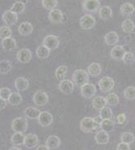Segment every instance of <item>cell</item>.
I'll return each mask as SVG.
<instances>
[{
	"instance_id": "obj_1",
	"label": "cell",
	"mask_w": 135,
	"mask_h": 150,
	"mask_svg": "<svg viewBox=\"0 0 135 150\" xmlns=\"http://www.w3.org/2000/svg\"><path fill=\"white\" fill-rule=\"evenodd\" d=\"M89 74L84 69H76L72 75V82L77 86H82L88 83Z\"/></svg>"
},
{
	"instance_id": "obj_2",
	"label": "cell",
	"mask_w": 135,
	"mask_h": 150,
	"mask_svg": "<svg viewBox=\"0 0 135 150\" xmlns=\"http://www.w3.org/2000/svg\"><path fill=\"white\" fill-rule=\"evenodd\" d=\"M98 86H99V89L101 92H103V93L110 92L114 89V79L109 76L102 77L98 82Z\"/></svg>"
},
{
	"instance_id": "obj_3",
	"label": "cell",
	"mask_w": 135,
	"mask_h": 150,
	"mask_svg": "<svg viewBox=\"0 0 135 150\" xmlns=\"http://www.w3.org/2000/svg\"><path fill=\"white\" fill-rule=\"evenodd\" d=\"M12 130L15 132H22L24 133L28 128V121L24 117H17L14 119L12 125Z\"/></svg>"
},
{
	"instance_id": "obj_4",
	"label": "cell",
	"mask_w": 135,
	"mask_h": 150,
	"mask_svg": "<svg viewBox=\"0 0 135 150\" xmlns=\"http://www.w3.org/2000/svg\"><path fill=\"white\" fill-rule=\"evenodd\" d=\"M79 24L82 30H91L96 25V19L92 14H84L80 19Z\"/></svg>"
},
{
	"instance_id": "obj_5",
	"label": "cell",
	"mask_w": 135,
	"mask_h": 150,
	"mask_svg": "<svg viewBox=\"0 0 135 150\" xmlns=\"http://www.w3.org/2000/svg\"><path fill=\"white\" fill-rule=\"evenodd\" d=\"M43 44L45 47H47L50 51L51 50H55L56 48L60 46V40L59 38L54 35H46L44 40H43Z\"/></svg>"
},
{
	"instance_id": "obj_6",
	"label": "cell",
	"mask_w": 135,
	"mask_h": 150,
	"mask_svg": "<svg viewBox=\"0 0 135 150\" xmlns=\"http://www.w3.org/2000/svg\"><path fill=\"white\" fill-rule=\"evenodd\" d=\"M81 94L86 99H92L97 94V88L93 83H87L81 86Z\"/></svg>"
},
{
	"instance_id": "obj_7",
	"label": "cell",
	"mask_w": 135,
	"mask_h": 150,
	"mask_svg": "<svg viewBox=\"0 0 135 150\" xmlns=\"http://www.w3.org/2000/svg\"><path fill=\"white\" fill-rule=\"evenodd\" d=\"M82 8L87 13H96L100 8V2L97 0H84L82 2Z\"/></svg>"
},
{
	"instance_id": "obj_8",
	"label": "cell",
	"mask_w": 135,
	"mask_h": 150,
	"mask_svg": "<svg viewBox=\"0 0 135 150\" xmlns=\"http://www.w3.org/2000/svg\"><path fill=\"white\" fill-rule=\"evenodd\" d=\"M49 100V97L48 95L43 90H38L34 93L33 96V101L34 103L38 105V106H43L45 105L48 103Z\"/></svg>"
},
{
	"instance_id": "obj_9",
	"label": "cell",
	"mask_w": 135,
	"mask_h": 150,
	"mask_svg": "<svg viewBox=\"0 0 135 150\" xmlns=\"http://www.w3.org/2000/svg\"><path fill=\"white\" fill-rule=\"evenodd\" d=\"M81 130L84 132H93L94 129V122L92 117H84L80 122Z\"/></svg>"
},
{
	"instance_id": "obj_10",
	"label": "cell",
	"mask_w": 135,
	"mask_h": 150,
	"mask_svg": "<svg viewBox=\"0 0 135 150\" xmlns=\"http://www.w3.org/2000/svg\"><path fill=\"white\" fill-rule=\"evenodd\" d=\"M38 122L39 124L43 127H49L53 122V116L48 111H41L38 117Z\"/></svg>"
},
{
	"instance_id": "obj_11",
	"label": "cell",
	"mask_w": 135,
	"mask_h": 150,
	"mask_svg": "<svg viewBox=\"0 0 135 150\" xmlns=\"http://www.w3.org/2000/svg\"><path fill=\"white\" fill-rule=\"evenodd\" d=\"M32 58V53L30 52V50H29L27 48H22L20 50L18 51L17 52V59L18 61L20 62L21 63H28L29 62Z\"/></svg>"
},
{
	"instance_id": "obj_12",
	"label": "cell",
	"mask_w": 135,
	"mask_h": 150,
	"mask_svg": "<svg viewBox=\"0 0 135 150\" xmlns=\"http://www.w3.org/2000/svg\"><path fill=\"white\" fill-rule=\"evenodd\" d=\"M59 89L63 94L70 95L74 90V83L69 79H63L59 83Z\"/></svg>"
},
{
	"instance_id": "obj_13",
	"label": "cell",
	"mask_w": 135,
	"mask_h": 150,
	"mask_svg": "<svg viewBox=\"0 0 135 150\" xmlns=\"http://www.w3.org/2000/svg\"><path fill=\"white\" fill-rule=\"evenodd\" d=\"M2 18L7 26H12L15 25L18 21V14L10 10H7L3 13Z\"/></svg>"
},
{
	"instance_id": "obj_14",
	"label": "cell",
	"mask_w": 135,
	"mask_h": 150,
	"mask_svg": "<svg viewBox=\"0 0 135 150\" xmlns=\"http://www.w3.org/2000/svg\"><path fill=\"white\" fill-rule=\"evenodd\" d=\"M39 143V137L36 134L33 133H29L24 136V145L27 148V149H33L34 147H36Z\"/></svg>"
},
{
	"instance_id": "obj_15",
	"label": "cell",
	"mask_w": 135,
	"mask_h": 150,
	"mask_svg": "<svg viewBox=\"0 0 135 150\" xmlns=\"http://www.w3.org/2000/svg\"><path fill=\"white\" fill-rule=\"evenodd\" d=\"M49 20L51 23H54V24H59L61 23V21H63V17H64V14L61 12L60 9L58 8H53L50 11L49 13Z\"/></svg>"
},
{
	"instance_id": "obj_16",
	"label": "cell",
	"mask_w": 135,
	"mask_h": 150,
	"mask_svg": "<svg viewBox=\"0 0 135 150\" xmlns=\"http://www.w3.org/2000/svg\"><path fill=\"white\" fill-rule=\"evenodd\" d=\"M125 52H126V51L122 46L115 45V46H113V47L112 48L110 55H111L112 58H113L115 60H122V58Z\"/></svg>"
},
{
	"instance_id": "obj_17",
	"label": "cell",
	"mask_w": 135,
	"mask_h": 150,
	"mask_svg": "<svg viewBox=\"0 0 135 150\" xmlns=\"http://www.w3.org/2000/svg\"><path fill=\"white\" fill-rule=\"evenodd\" d=\"M95 141L97 144H101V145L107 144L109 141L108 132L103 131V130H99L98 132H97V133L95 135Z\"/></svg>"
},
{
	"instance_id": "obj_18",
	"label": "cell",
	"mask_w": 135,
	"mask_h": 150,
	"mask_svg": "<svg viewBox=\"0 0 135 150\" xmlns=\"http://www.w3.org/2000/svg\"><path fill=\"white\" fill-rule=\"evenodd\" d=\"M29 80L24 77H19L14 81L15 89L18 91H25L29 88Z\"/></svg>"
},
{
	"instance_id": "obj_19",
	"label": "cell",
	"mask_w": 135,
	"mask_h": 150,
	"mask_svg": "<svg viewBox=\"0 0 135 150\" xmlns=\"http://www.w3.org/2000/svg\"><path fill=\"white\" fill-rule=\"evenodd\" d=\"M2 47L5 52H11L17 47V43L16 41L12 37H8L6 39H3L2 41Z\"/></svg>"
},
{
	"instance_id": "obj_20",
	"label": "cell",
	"mask_w": 135,
	"mask_h": 150,
	"mask_svg": "<svg viewBox=\"0 0 135 150\" xmlns=\"http://www.w3.org/2000/svg\"><path fill=\"white\" fill-rule=\"evenodd\" d=\"M104 41H105V43L108 46H115L119 41V36L118 33L115 31H109L105 35Z\"/></svg>"
},
{
	"instance_id": "obj_21",
	"label": "cell",
	"mask_w": 135,
	"mask_h": 150,
	"mask_svg": "<svg viewBox=\"0 0 135 150\" xmlns=\"http://www.w3.org/2000/svg\"><path fill=\"white\" fill-rule=\"evenodd\" d=\"M34 30L33 25L29 22H22L19 25V32L22 35H30Z\"/></svg>"
},
{
	"instance_id": "obj_22",
	"label": "cell",
	"mask_w": 135,
	"mask_h": 150,
	"mask_svg": "<svg viewBox=\"0 0 135 150\" xmlns=\"http://www.w3.org/2000/svg\"><path fill=\"white\" fill-rule=\"evenodd\" d=\"M98 14H99L100 19L103 21H108L109 19H111L113 16V10L110 6L105 5V6L100 7L98 10Z\"/></svg>"
},
{
	"instance_id": "obj_23",
	"label": "cell",
	"mask_w": 135,
	"mask_h": 150,
	"mask_svg": "<svg viewBox=\"0 0 135 150\" xmlns=\"http://www.w3.org/2000/svg\"><path fill=\"white\" fill-rule=\"evenodd\" d=\"M61 139L57 136H50L46 140L45 145L47 146L49 149H56L61 146Z\"/></svg>"
},
{
	"instance_id": "obj_24",
	"label": "cell",
	"mask_w": 135,
	"mask_h": 150,
	"mask_svg": "<svg viewBox=\"0 0 135 150\" xmlns=\"http://www.w3.org/2000/svg\"><path fill=\"white\" fill-rule=\"evenodd\" d=\"M87 74L92 77H97L101 74V65L97 62L91 63L87 68Z\"/></svg>"
},
{
	"instance_id": "obj_25",
	"label": "cell",
	"mask_w": 135,
	"mask_h": 150,
	"mask_svg": "<svg viewBox=\"0 0 135 150\" xmlns=\"http://www.w3.org/2000/svg\"><path fill=\"white\" fill-rule=\"evenodd\" d=\"M135 8L131 3H124L120 8V13L122 16H130L134 13Z\"/></svg>"
},
{
	"instance_id": "obj_26",
	"label": "cell",
	"mask_w": 135,
	"mask_h": 150,
	"mask_svg": "<svg viewBox=\"0 0 135 150\" xmlns=\"http://www.w3.org/2000/svg\"><path fill=\"white\" fill-rule=\"evenodd\" d=\"M41 110L37 108H34V107H28L26 109L24 110V116L29 118V119H38V117L41 114Z\"/></svg>"
},
{
	"instance_id": "obj_27",
	"label": "cell",
	"mask_w": 135,
	"mask_h": 150,
	"mask_svg": "<svg viewBox=\"0 0 135 150\" xmlns=\"http://www.w3.org/2000/svg\"><path fill=\"white\" fill-rule=\"evenodd\" d=\"M106 105H107L106 99L103 96H96V97H94V99L92 100V106L96 110H100L103 107H105Z\"/></svg>"
},
{
	"instance_id": "obj_28",
	"label": "cell",
	"mask_w": 135,
	"mask_h": 150,
	"mask_svg": "<svg viewBox=\"0 0 135 150\" xmlns=\"http://www.w3.org/2000/svg\"><path fill=\"white\" fill-rule=\"evenodd\" d=\"M122 29L125 33H132L134 31L135 25L131 19H126L122 23Z\"/></svg>"
},
{
	"instance_id": "obj_29",
	"label": "cell",
	"mask_w": 135,
	"mask_h": 150,
	"mask_svg": "<svg viewBox=\"0 0 135 150\" xmlns=\"http://www.w3.org/2000/svg\"><path fill=\"white\" fill-rule=\"evenodd\" d=\"M114 122L112 119H105L101 122V130H103L107 132H111L114 130Z\"/></svg>"
},
{
	"instance_id": "obj_30",
	"label": "cell",
	"mask_w": 135,
	"mask_h": 150,
	"mask_svg": "<svg viewBox=\"0 0 135 150\" xmlns=\"http://www.w3.org/2000/svg\"><path fill=\"white\" fill-rule=\"evenodd\" d=\"M11 143L16 146L24 145V135L22 132H14L11 137Z\"/></svg>"
},
{
	"instance_id": "obj_31",
	"label": "cell",
	"mask_w": 135,
	"mask_h": 150,
	"mask_svg": "<svg viewBox=\"0 0 135 150\" xmlns=\"http://www.w3.org/2000/svg\"><path fill=\"white\" fill-rule=\"evenodd\" d=\"M22 96L20 93L18 92H12L11 95L9 96L8 101L9 104H11L12 105H19L22 102Z\"/></svg>"
},
{
	"instance_id": "obj_32",
	"label": "cell",
	"mask_w": 135,
	"mask_h": 150,
	"mask_svg": "<svg viewBox=\"0 0 135 150\" xmlns=\"http://www.w3.org/2000/svg\"><path fill=\"white\" fill-rule=\"evenodd\" d=\"M13 68V65L11 62L8 60H1L0 61V74H7Z\"/></svg>"
},
{
	"instance_id": "obj_33",
	"label": "cell",
	"mask_w": 135,
	"mask_h": 150,
	"mask_svg": "<svg viewBox=\"0 0 135 150\" xmlns=\"http://www.w3.org/2000/svg\"><path fill=\"white\" fill-rule=\"evenodd\" d=\"M24 9H25V4H24V3L22 2V1H17V2H15L14 4L12 5V7L10 8L9 10L12 11V12H14L15 14H19L23 13L24 11Z\"/></svg>"
},
{
	"instance_id": "obj_34",
	"label": "cell",
	"mask_w": 135,
	"mask_h": 150,
	"mask_svg": "<svg viewBox=\"0 0 135 150\" xmlns=\"http://www.w3.org/2000/svg\"><path fill=\"white\" fill-rule=\"evenodd\" d=\"M135 141L134 134L131 132H124L121 135V142L122 143L131 144Z\"/></svg>"
},
{
	"instance_id": "obj_35",
	"label": "cell",
	"mask_w": 135,
	"mask_h": 150,
	"mask_svg": "<svg viewBox=\"0 0 135 150\" xmlns=\"http://www.w3.org/2000/svg\"><path fill=\"white\" fill-rule=\"evenodd\" d=\"M50 51L47 47H45L44 45L38 47V48L36 49V55L39 58H41V59L47 58L50 56Z\"/></svg>"
},
{
	"instance_id": "obj_36",
	"label": "cell",
	"mask_w": 135,
	"mask_h": 150,
	"mask_svg": "<svg viewBox=\"0 0 135 150\" xmlns=\"http://www.w3.org/2000/svg\"><path fill=\"white\" fill-rule=\"evenodd\" d=\"M105 99L107 104L111 106H116L119 103V97L115 93H109Z\"/></svg>"
},
{
	"instance_id": "obj_37",
	"label": "cell",
	"mask_w": 135,
	"mask_h": 150,
	"mask_svg": "<svg viewBox=\"0 0 135 150\" xmlns=\"http://www.w3.org/2000/svg\"><path fill=\"white\" fill-rule=\"evenodd\" d=\"M66 73H67V67L65 66V65H62V66H60V67H58V68H56L55 75V78L58 80L61 81L66 77Z\"/></svg>"
},
{
	"instance_id": "obj_38",
	"label": "cell",
	"mask_w": 135,
	"mask_h": 150,
	"mask_svg": "<svg viewBox=\"0 0 135 150\" xmlns=\"http://www.w3.org/2000/svg\"><path fill=\"white\" fill-rule=\"evenodd\" d=\"M122 62L124 64H126V65H131V64H133L135 62L134 54L133 52H126L124 53V55H123L122 58Z\"/></svg>"
},
{
	"instance_id": "obj_39",
	"label": "cell",
	"mask_w": 135,
	"mask_h": 150,
	"mask_svg": "<svg viewBox=\"0 0 135 150\" xmlns=\"http://www.w3.org/2000/svg\"><path fill=\"white\" fill-rule=\"evenodd\" d=\"M99 116H100V117H101L102 120H105V119H112V117H113V111H112V110H111L110 107L105 106L102 109L100 110Z\"/></svg>"
},
{
	"instance_id": "obj_40",
	"label": "cell",
	"mask_w": 135,
	"mask_h": 150,
	"mask_svg": "<svg viewBox=\"0 0 135 150\" xmlns=\"http://www.w3.org/2000/svg\"><path fill=\"white\" fill-rule=\"evenodd\" d=\"M123 95L125 98L128 100H135V87L134 86H128L123 91Z\"/></svg>"
},
{
	"instance_id": "obj_41",
	"label": "cell",
	"mask_w": 135,
	"mask_h": 150,
	"mask_svg": "<svg viewBox=\"0 0 135 150\" xmlns=\"http://www.w3.org/2000/svg\"><path fill=\"white\" fill-rule=\"evenodd\" d=\"M11 35H12V30L9 28V26L3 25V26L0 27V38L2 40L8 38V37H11Z\"/></svg>"
},
{
	"instance_id": "obj_42",
	"label": "cell",
	"mask_w": 135,
	"mask_h": 150,
	"mask_svg": "<svg viewBox=\"0 0 135 150\" xmlns=\"http://www.w3.org/2000/svg\"><path fill=\"white\" fill-rule=\"evenodd\" d=\"M41 3L43 7L50 10L55 8L58 5V0H42Z\"/></svg>"
},
{
	"instance_id": "obj_43",
	"label": "cell",
	"mask_w": 135,
	"mask_h": 150,
	"mask_svg": "<svg viewBox=\"0 0 135 150\" xmlns=\"http://www.w3.org/2000/svg\"><path fill=\"white\" fill-rule=\"evenodd\" d=\"M12 91L9 88H7V87H3V88H1L0 89V97L5 100H8L9 96L11 95Z\"/></svg>"
},
{
	"instance_id": "obj_44",
	"label": "cell",
	"mask_w": 135,
	"mask_h": 150,
	"mask_svg": "<svg viewBox=\"0 0 135 150\" xmlns=\"http://www.w3.org/2000/svg\"><path fill=\"white\" fill-rule=\"evenodd\" d=\"M130 144H127L124 143H120L117 146V150H130Z\"/></svg>"
},
{
	"instance_id": "obj_45",
	"label": "cell",
	"mask_w": 135,
	"mask_h": 150,
	"mask_svg": "<svg viewBox=\"0 0 135 150\" xmlns=\"http://www.w3.org/2000/svg\"><path fill=\"white\" fill-rule=\"evenodd\" d=\"M127 120V117H126V115L124 113H122V114H119L118 116H117V122L118 124H123L125 123Z\"/></svg>"
},
{
	"instance_id": "obj_46",
	"label": "cell",
	"mask_w": 135,
	"mask_h": 150,
	"mask_svg": "<svg viewBox=\"0 0 135 150\" xmlns=\"http://www.w3.org/2000/svg\"><path fill=\"white\" fill-rule=\"evenodd\" d=\"M7 106V100L2 99L0 97V110L5 109V107Z\"/></svg>"
},
{
	"instance_id": "obj_47",
	"label": "cell",
	"mask_w": 135,
	"mask_h": 150,
	"mask_svg": "<svg viewBox=\"0 0 135 150\" xmlns=\"http://www.w3.org/2000/svg\"><path fill=\"white\" fill-rule=\"evenodd\" d=\"M36 150H50V149L48 148L46 145H40L37 147Z\"/></svg>"
},
{
	"instance_id": "obj_48",
	"label": "cell",
	"mask_w": 135,
	"mask_h": 150,
	"mask_svg": "<svg viewBox=\"0 0 135 150\" xmlns=\"http://www.w3.org/2000/svg\"><path fill=\"white\" fill-rule=\"evenodd\" d=\"M8 150H21L20 148H17V147H13V148H10Z\"/></svg>"
},
{
	"instance_id": "obj_49",
	"label": "cell",
	"mask_w": 135,
	"mask_h": 150,
	"mask_svg": "<svg viewBox=\"0 0 135 150\" xmlns=\"http://www.w3.org/2000/svg\"><path fill=\"white\" fill-rule=\"evenodd\" d=\"M97 1H99V2H100V1H101V0H97Z\"/></svg>"
}]
</instances>
